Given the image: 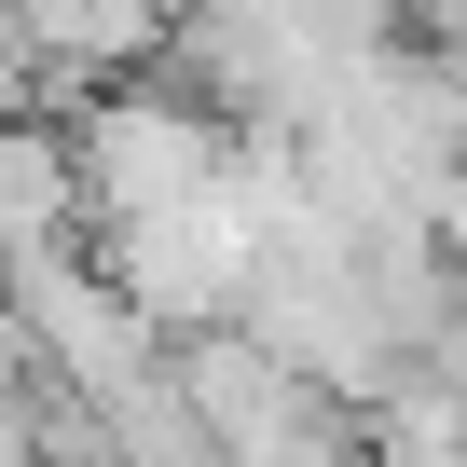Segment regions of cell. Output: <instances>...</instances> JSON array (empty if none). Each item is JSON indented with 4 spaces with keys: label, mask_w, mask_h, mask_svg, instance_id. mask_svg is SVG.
Instances as JSON below:
<instances>
[{
    "label": "cell",
    "mask_w": 467,
    "mask_h": 467,
    "mask_svg": "<svg viewBox=\"0 0 467 467\" xmlns=\"http://www.w3.org/2000/svg\"><path fill=\"white\" fill-rule=\"evenodd\" d=\"M69 151H83L97 220H124V206L206 192V179L234 165V110H220L206 83H165V56H151V69H110V83L69 110Z\"/></svg>",
    "instance_id": "cell-1"
},
{
    "label": "cell",
    "mask_w": 467,
    "mask_h": 467,
    "mask_svg": "<svg viewBox=\"0 0 467 467\" xmlns=\"http://www.w3.org/2000/svg\"><path fill=\"white\" fill-rule=\"evenodd\" d=\"M0 330H15V344H28V371H42V385H69L83 412H97L110 385L165 371L151 303H138L110 262H83V248H42V262H15V275H0Z\"/></svg>",
    "instance_id": "cell-2"
},
{
    "label": "cell",
    "mask_w": 467,
    "mask_h": 467,
    "mask_svg": "<svg viewBox=\"0 0 467 467\" xmlns=\"http://www.w3.org/2000/svg\"><path fill=\"white\" fill-rule=\"evenodd\" d=\"M165 371H179V399H192V426H206V453H330V440H358V412L317 385V371H289L248 317H206V330H165Z\"/></svg>",
    "instance_id": "cell-3"
},
{
    "label": "cell",
    "mask_w": 467,
    "mask_h": 467,
    "mask_svg": "<svg viewBox=\"0 0 467 467\" xmlns=\"http://www.w3.org/2000/svg\"><path fill=\"white\" fill-rule=\"evenodd\" d=\"M110 234V275L151 303V330H206V317H234L248 303V262H262V220L234 206L220 179L206 192H179V206H124V220H97Z\"/></svg>",
    "instance_id": "cell-4"
},
{
    "label": "cell",
    "mask_w": 467,
    "mask_h": 467,
    "mask_svg": "<svg viewBox=\"0 0 467 467\" xmlns=\"http://www.w3.org/2000/svg\"><path fill=\"white\" fill-rule=\"evenodd\" d=\"M83 220H97V192H83L69 124L56 110H0V275L42 262V248H83Z\"/></svg>",
    "instance_id": "cell-5"
},
{
    "label": "cell",
    "mask_w": 467,
    "mask_h": 467,
    "mask_svg": "<svg viewBox=\"0 0 467 467\" xmlns=\"http://www.w3.org/2000/svg\"><path fill=\"white\" fill-rule=\"evenodd\" d=\"M453 56H467V0H453Z\"/></svg>",
    "instance_id": "cell-6"
}]
</instances>
